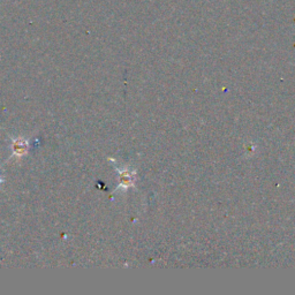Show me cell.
I'll return each mask as SVG.
<instances>
[{
	"mask_svg": "<svg viewBox=\"0 0 295 295\" xmlns=\"http://www.w3.org/2000/svg\"><path fill=\"white\" fill-rule=\"evenodd\" d=\"M27 148H28V144H27V142L26 141H23V140H21V138H19V140H16L14 142V144H13V150H14V153L16 155H23V154H26V151H27Z\"/></svg>",
	"mask_w": 295,
	"mask_h": 295,
	"instance_id": "cell-1",
	"label": "cell"
}]
</instances>
